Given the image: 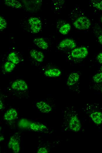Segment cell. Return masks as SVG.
Wrapping results in <instances>:
<instances>
[{"label": "cell", "mask_w": 102, "mask_h": 153, "mask_svg": "<svg viewBox=\"0 0 102 153\" xmlns=\"http://www.w3.org/2000/svg\"><path fill=\"white\" fill-rule=\"evenodd\" d=\"M93 81L96 83L102 82V72L97 73L93 77Z\"/></svg>", "instance_id": "obj_21"}, {"label": "cell", "mask_w": 102, "mask_h": 153, "mask_svg": "<svg viewBox=\"0 0 102 153\" xmlns=\"http://www.w3.org/2000/svg\"><path fill=\"white\" fill-rule=\"evenodd\" d=\"M96 58L99 63L102 64V52L98 54Z\"/></svg>", "instance_id": "obj_24"}, {"label": "cell", "mask_w": 102, "mask_h": 153, "mask_svg": "<svg viewBox=\"0 0 102 153\" xmlns=\"http://www.w3.org/2000/svg\"><path fill=\"white\" fill-rule=\"evenodd\" d=\"M70 129L74 132L79 131L81 128L80 121L78 117L75 115L72 116L71 118L69 124Z\"/></svg>", "instance_id": "obj_6"}, {"label": "cell", "mask_w": 102, "mask_h": 153, "mask_svg": "<svg viewBox=\"0 0 102 153\" xmlns=\"http://www.w3.org/2000/svg\"><path fill=\"white\" fill-rule=\"evenodd\" d=\"M31 57L36 61L41 62L43 61L45 56L43 53L35 49H32L30 52Z\"/></svg>", "instance_id": "obj_7"}, {"label": "cell", "mask_w": 102, "mask_h": 153, "mask_svg": "<svg viewBox=\"0 0 102 153\" xmlns=\"http://www.w3.org/2000/svg\"><path fill=\"white\" fill-rule=\"evenodd\" d=\"M36 106L39 111L42 113H47L52 110V107L48 104L43 101L37 102Z\"/></svg>", "instance_id": "obj_8"}, {"label": "cell", "mask_w": 102, "mask_h": 153, "mask_svg": "<svg viewBox=\"0 0 102 153\" xmlns=\"http://www.w3.org/2000/svg\"><path fill=\"white\" fill-rule=\"evenodd\" d=\"M7 23L6 20L1 16L0 17V30L2 31L6 27Z\"/></svg>", "instance_id": "obj_22"}, {"label": "cell", "mask_w": 102, "mask_h": 153, "mask_svg": "<svg viewBox=\"0 0 102 153\" xmlns=\"http://www.w3.org/2000/svg\"><path fill=\"white\" fill-rule=\"evenodd\" d=\"M30 29L34 33L39 32L42 29V23L41 20L36 17H31L28 20Z\"/></svg>", "instance_id": "obj_2"}, {"label": "cell", "mask_w": 102, "mask_h": 153, "mask_svg": "<svg viewBox=\"0 0 102 153\" xmlns=\"http://www.w3.org/2000/svg\"><path fill=\"white\" fill-rule=\"evenodd\" d=\"M71 29V26L70 24L66 23L63 25L59 29V33L63 35H66L68 34Z\"/></svg>", "instance_id": "obj_18"}, {"label": "cell", "mask_w": 102, "mask_h": 153, "mask_svg": "<svg viewBox=\"0 0 102 153\" xmlns=\"http://www.w3.org/2000/svg\"><path fill=\"white\" fill-rule=\"evenodd\" d=\"M61 74V71L56 68L47 69L44 72V74L45 76L50 77H58L60 76Z\"/></svg>", "instance_id": "obj_11"}, {"label": "cell", "mask_w": 102, "mask_h": 153, "mask_svg": "<svg viewBox=\"0 0 102 153\" xmlns=\"http://www.w3.org/2000/svg\"><path fill=\"white\" fill-rule=\"evenodd\" d=\"M48 152L47 149L45 147H41L37 151L38 153H46Z\"/></svg>", "instance_id": "obj_23"}, {"label": "cell", "mask_w": 102, "mask_h": 153, "mask_svg": "<svg viewBox=\"0 0 102 153\" xmlns=\"http://www.w3.org/2000/svg\"><path fill=\"white\" fill-rule=\"evenodd\" d=\"M76 43L73 39L70 38H66L60 42L58 47L61 49H74L76 48Z\"/></svg>", "instance_id": "obj_5"}, {"label": "cell", "mask_w": 102, "mask_h": 153, "mask_svg": "<svg viewBox=\"0 0 102 153\" xmlns=\"http://www.w3.org/2000/svg\"><path fill=\"white\" fill-rule=\"evenodd\" d=\"M4 139V138L3 136H1L0 137V142L3 141Z\"/></svg>", "instance_id": "obj_27"}, {"label": "cell", "mask_w": 102, "mask_h": 153, "mask_svg": "<svg viewBox=\"0 0 102 153\" xmlns=\"http://www.w3.org/2000/svg\"><path fill=\"white\" fill-rule=\"evenodd\" d=\"M90 117L94 122L96 124L99 125L102 123V113L95 112L91 114Z\"/></svg>", "instance_id": "obj_14"}, {"label": "cell", "mask_w": 102, "mask_h": 153, "mask_svg": "<svg viewBox=\"0 0 102 153\" xmlns=\"http://www.w3.org/2000/svg\"><path fill=\"white\" fill-rule=\"evenodd\" d=\"M92 4L96 9L102 11V0L92 1Z\"/></svg>", "instance_id": "obj_20"}, {"label": "cell", "mask_w": 102, "mask_h": 153, "mask_svg": "<svg viewBox=\"0 0 102 153\" xmlns=\"http://www.w3.org/2000/svg\"><path fill=\"white\" fill-rule=\"evenodd\" d=\"M80 76L76 72L71 73L68 76L66 84L69 86H72L78 82Z\"/></svg>", "instance_id": "obj_10"}, {"label": "cell", "mask_w": 102, "mask_h": 153, "mask_svg": "<svg viewBox=\"0 0 102 153\" xmlns=\"http://www.w3.org/2000/svg\"><path fill=\"white\" fill-rule=\"evenodd\" d=\"M16 66V64L13 63L8 61L4 64V68L5 71L8 73L12 72Z\"/></svg>", "instance_id": "obj_19"}, {"label": "cell", "mask_w": 102, "mask_h": 153, "mask_svg": "<svg viewBox=\"0 0 102 153\" xmlns=\"http://www.w3.org/2000/svg\"><path fill=\"white\" fill-rule=\"evenodd\" d=\"M73 24L76 29L80 30H85L90 27L91 23L89 19L87 17L81 16L74 21Z\"/></svg>", "instance_id": "obj_1"}, {"label": "cell", "mask_w": 102, "mask_h": 153, "mask_svg": "<svg viewBox=\"0 0 102 153\" xmlns=\"http://www.w3.org/2000/svg\"><path fill=\"white\" fill-rule=\"evenodd\" d=\"M11 87L13 89L18 91L26 90L28 88L26 82L22 79H18L14 81L11 84Z\"/></svg>", "instance_id": "obj_4"}, {"label": "cell", "mask_w": 102, "mask_h": 153, "mask_svg": "<svg viewBox=\"0 0 102 153\" xmlns=\"http://www.w3.org/2000/svg\"><path fill=\"white\" fill-rule=\"evenodd\" d=\"M98 40L99 43L102 45V34H100L98 36Z\"/></svg>", "instance_id": "obj_25"}, {"label": "cell", "mask_w": 102, "mask_h": 153, "mask_svg": "<svg viewBox=\"0 0 102 153\" xmlns=\"http://www.w3.org/2000/svg\"><path fill=\"white\" fill-rule=\"evenodd\" d=\"M7 59L15 64H18L20 62V59L17 54L14 52L10 53L7 57Z\"/></svg>", "instance_id": "obj_17"}, {"label": "cell", "mask_w": 102, "mask_h": 153, "mask_svg": "<svg viewBox=\"0 0 102 153\" xmlns=\"http://www.w3.org/2000/svg\"><path fill=\"white\" fill-rule=\"evenodd\" d=\"M32 130L35 131H41L47 128L46 126L42 124L31 123L29 126Z\"/></svg>", "instance_id": "obj_16"}, {"label": "cell", "mask_w": 102, "mask_h": 153, "mask_svg": "<svg viewBox=\"0 0 102 153\" xmlns=\"http://www.w3.org/2000/svg\"><path fill=\"white\" fill-rule=\"evenodd\" d=\"M33 42L36 46L42 49L46 50L48 47V43L43 38H35L33 39Z\"/></svg>", "instance_id": "obj_12"}, {"label": "cell", "mask_w": 102, "mask_h": 153, "mask_svg": "<svg viewBox=\"0 0 102 153\" xmlns=\"http://www.w3.org/2000/svg\"><path fill=\"white\" fill-rule=\"evenodd\" d=\"M100 70L102 71V65L101 67Z\"/></svg>", "instance_id": "obj_28"}, {"label": "cell", "mask_w": 102, "mask_h": 153, "mask_svg": "<svg viewBox=\"0 0 102 153\" xmlns=\"http://www.w3.org/2000/svg\"><path fill=\"white\" fill-rule=\"evenodd\" d=\"M4 108V104L0 100V109H1Z\"/></svg>", "instance_id": "obj_26"}, {"label": "cell", "mask_w": 102, "mask_h": 153, "mask_svg": "<svg viewBox=\"0 0 102 153\" xmlns=\"http://www.w3.org/2000/svg\"><path fill=\"white\" fill-rule=\"evenodd\" d=\"M101 22H102V16H101Z\"/></svg>", "instance_id": "obj_29"}, {"label": "cell", "mask_w": 102, "mask_h": 153, "mask_svg": "<svg viewBox=\"0 0 102 153\" xmlns=\"http://www.w3.org/2000/svg\"><path fill=\"white\" fill-rule=\"evenodd\" d=\"M4 2L6 5L14 9H21L22 7L21 3L17 0H5Z\"/></svg>", "instance_id": "obj_15"}, {"label": "cell", "mask_w": 102, "mask_h": 153, "mask_svg": "<svg viewBox=\"0 0 102 153\" xmlns=\"http://www.w3.org/2000/svg\"><path fill=\"white\" fill-rule=\"evenodd\" d=\"M9 148H11L13 152L16 153L18 152L20 150V147L18 141L14 136L10 139L8 144Z\"/></svg>", "instance_id": "obj_9"}, {"label": "cell", "mask_w": 102, "mask_h": 153, "mask_svg": "<svg viewBox=\"0 0 102 153\" xmlns=\"http://www.w3.org/2000/svg\"><path fill=\"white\" fill-rule=\"evenodd\" d=\"M101 91L102 92V87H101Z\"/></svg>", "instance_id": "obj_30"}, {"label": "cell", "mask_w": 102, "mask_h": 153, "mask_svg": "<svg viewBox=\"0 0 102 153\" xmlns=\"http://www.w3.org/2000/svg\"><path fill=\"white\" fill-rule=\"evenodd\" d=\"M89 53L87 47L84 46L75 48L72 51L71 56L73 58L82 59L86 57Z\"/></svg>", "instance_id": "obj_3"}, {"label": "cell", "mask_w": 102, "mask_h": 153, "mask_svg": "<svg viewBox=\"0 0 102 153\" xmlns=\"http://www.w3.org/2000/svg\"><path fill=\"white\" fill-rule=\"evenodd\" d=\"M17 114L16 110L13 109H10L5 113L4 116V119L7 121L13 120L16 119Z\"/></svg>", "instance_id": "obj_13"}]
</instances>
